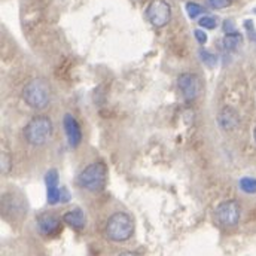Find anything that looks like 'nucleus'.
Returning a JSON list of instances; mask_svg holds the SVG:
<instances>
[{
    "label": "nucleus",
    "mask_w": 256,
    "mask_h": 256,
    "mask_svg": "<svg viewBox=\"0 0 256 256\" xmlns=\"http://www.w3.org/2000/svg\"><path fill=\"white\" fill-rule=\"evenodd\" d=\"M50 98H51L50 85L44 79H33L22 90V100L33 109L46 108Z\"/></svg>",
    "instance_id": "f257e3e1"
},
{
    "label": "nucleus",
    "mask_w": 256,
    "mask_h": 256,
    "mask_svg": "<svg viewBox=\"0 0 256 256\" xmlns=\"http://www.w3.org/2000/svg\"><path fill=\"white\" fill-rule=\"evenodd\" d=\"M132 232L134 222L131 216L124 212L114 213L106 224V236L112 242H126L132 236Z\"/></svg>",
    "instance_id": "f03ea898"
},
{
    "label": "nucleus",
    "mask_w": 256,
    "mask_h": 256,
    "mask_svg": "<svg viewBox=\"0 0 256 256\" xmlns=\"http://www.w3.org/2000/svg\"><path fill=\"white\" fill-rule=\"evenodd\" d=\"M108 167L104 162H92L90 164L78 178V184L86 191H102L106 185Z\"/></svg>",
    "instance_id": "7ed1b4c3"
},
{
    "label": "nucleus",
    "mask_w": 256,
    "mask_h": 256,
    "mask_svg": "<svg viewBox=\"0 0 256 256\" xmlns=\"http://www.w3.org/2000/svg\"><path fill=\"white\" fill-rule=\"evenodd\" d=\"M52 134V122L48 116L39 115L28 121L24 128V137L30 144L40 146L50 140Z\"/></svg>",
    "instance_id": "20e7f679"
},
{
    "label": "nucleus",
    "mask_w": 256,
    "mask_h": 256,
    "mask_svg": "<svg viewBox=\"0 0 256 256\" xmlns=\"http://www.w3.org/2000/svg\"><path fill=\"white\" fill-rule=\"evenodd\" d=\"M242 216V207L236 200L224 201L216 208V219L225 228H232L238 225Z\"/></svg>",
    "instance_id": "39448f33"
},
{
    "label": "nucleus",
    "mask_w": 256,
    "mask_h": 256,
    "mask_svg": "<svg viewBox=\"0 0 256 256\" xmlns=\"http://www.w3.org/2000/svg\"><path fill=\"white\" fill-rule=\"evenodd\" d=\"M146 16L154 27L161 28L170 22L172 8L166 0H154L146 9Z\"/></svg>",
    "instance_id": "423d86ee"
},
{
    "label": "nucleus",
    "mask_w": 256,
    "mask_h": 256,
    "mask_svg": "<svg viewBox=\"0 0 256 256\" xmlns=\"http://www.w3.org/2000/svg\"><path fill=\"white\" fill-rule=\"evenodd\" d=\"M178 86L182 91L184 97L192 102L200 96L201 91V84H200V78L194 73H182L178 78Z\"/></svg>",
    "instance_id": "0eeeda50"
},
{
    "label": "nucleus",
    "mask_w": 256,
    "mask_h": 256,
    "mask_svg": "<svg viewBox=\"0 0 256 256\" xmlns=\"http://www.w3.org/2000/svg\"><path fill=\"white\" fill-rule=\"evenodd\" d=\"M64 131H66V137L68 140V144L72 148H76L82 142V130H80V126L68 114L64 116Z\"/></svg>",
    "instance_id": "6e6552de"
},
{
    "label": "nucleus",
    "mask_w": 256,
    "mask_h": 256,
    "mask_svg": "<svg viewBox=\"0 0 256 256\" xmlns=\"http://www.w3.org/2000/svg\"><path fill=\"white\" fill-rule=\"evenodd\" d=\"M45 185L48 190V202H62V188H58V173L57 170H50L45 174Z\"/></svg>",
    "instance_id": "1a4fd4ad"
},
{
    "label": "nucleus",
    "mask_w": 256,
    "mask_h": 256,
    "mask_svg": "<svg viewBox=\"0 0 256 256\" xmlns=\"http://www.w3.org/2000/svg\"><path fill=\"white\" fill-rule=\"evenodd\" d=\"M218 124L219 127L226 130V131H231L236 127H238L240 124V118H238V114L236 109H232L231 106H226L224 108L219 115H218Z\"/></svg>",
    "instance_id": "9d476101"
},
{
    "label": "nucleus",
    "mask_w": 256,
    "mask_h": 256,
    "mask_svg": "<svg viewBox=\"0 0 256 256\" xmlns=\"http://www.w3.org/2000/svg\"><path fill=\"white\" fill-rule=\"evenodd\" d=\"M38 228L44 236H52L58 231L60 228V219L51 213L40 214L38 218Z\"/></svg>",
    "instance_id": "9b49d317"
},
{
    "label": "nucleus",
    "mask_w": 256,
    "mask_h": 256,
    "mask_svg": "<svg viewBox=\"0 0 256 256\" xmlns=\"http://www.w3.org/2000/svg\"><path fill=\"white\" fill-rule=\"evenodd\" d=\"M63 220L72 228L74 230H82L86 224V218L84 214V212L80 208H74V210H70L64 214Z\"/></svg>",
    "instance_id": "f8f14e48"
},
{
    "label": "nucleus",
    "mask_w": 256,
    "mask_h": 256,
    "mask_svg": "<svg viewBox=\"0 0 256 256\" xmlns=\"http://www.w3.org/2000/svg\"><path fill=\"white\" fill-rule=\"evenodd\" d=\"M222 42H224L225 50H228V51H237L243 45V36L238 32L230 33V34H225V38H224Z\"/></svg>",
    "instance_id": "ddd939ff"
},
{
    "label": "nucleus",
    "mask_w": 256,
    "mask_h": 256,
    "mask_svg": "<svg viewBox=\"0 0 256 256\" xmlns=\"http://www.w3.org/2000/svg\"><path fill=\"white\" fill-rule=\"evenodd\" d=\"M240 188L246 194H256V179L254 178H243L240 180Z\"/></svg>",
    "instance_id": "4468645a"
},
{
    "label": "nucleus",
    "mask_w": 256,
    "mask_h": 256,
    "mask_svg": "<svg viewBox=\"0 0 256 256\" xmlns=\"http://www.w3.org/2000/svg\"><path fill=\"white\" fill-rule=\"evenodd\" d=\"M186 12H188V15H190L191 20H195L196 16H200L201 14H204L206 9H204L202 6H200L198 3L188 2V3H186Z\"/></svg>",
    "instance_id": "2eb2a0df"
},
{
    "label": "nucleus",
    "mask_w": 256,
    "mask_h": 256,
    "mask_svg": "<svg viewBox=\"0 0 256 256\" xmlns=\"http://www.w3.org/2000/svg\"><path fill=\"white\" fill-rule=\"evenodd\" d=\"M200 58H201V62L206 64L207 67H214L218 64L216 56L212 54V52H208V51H206V50H200Z\"/></svg>",
    "instance_id": "dca6fc26"
},
{
    "label": "nucleus",
    "mask_w": 256,
    "mask_h": 256,
    "mask_svg": "<svg viewBox=\"0 0 256 256\" xmlns=\"http://www.w3.org/2000/svg\"><path fill=\"white\" fill-rule=\"evenodd\" d=\"M12 168V161H10V156L6 154V152H2L0 155V170H2V174H8Z\"/></svg>",
    "instance_id": "f3484780"
},
{
    "label": "nucleus",
    "mask_w": 256,
    "mask_h": 256,
    "mask_svg": "<svg viewBox=\"0 0 256 256\" xmlns=\"http://www.w3.org/2000/svg\"><path fill=\"white\" fill-rule=\"evenodd\" d=\"M200 26L204 27V28L213 30V28L218 27V20H216V16H210V15L201 16V18H200Z\"/></svg>",
    "instance_id": "a211bd4d"
},
{
    "label": "nucleus",
    "mask_w": 256,
    "mask_h": 256,
    "mask_svg": "<svg viewBox=\"0 0 256 256\" xmlns=\"http://www.w3.org/2000/svg\"><path fill=\"white\" fill-rule=\"evenodd\" d=\"M212 8L214 9H225L232 4V0H208Z\"/></svg>",
    "instance_id": "6ab92c4d"
},
{
    "label": "nucleus",
    "mask_w": 256,
    "mask_h": 256,
    "mask_svg": "<svg viewBox=\"0 0 256 256\" xmlns=\"http://www.w3.org/2000/svg\"><path fill=\"white\" fill-rule=\"evenodd\" d=\"M244 27H246V30H248V33H249V38H250L252 40H256V30L255 26H254V21H252V20L244 21Z\"/></svg>",
    "instance_id": "aec40b11"
},
{
    "label": "nucleus",
    "mask_w": 256,
    "mask_h": 256,
    "mask_svg": "<svg viewBox=\"0 0 256 256\" xmlns=\"http://www.w3.org/2000/svg\"><path fill=\"white\" fill-rule=\"evenodd\" d=\"M224 32L226 33V34H230V33H236L237 30H236V24L231 21V20H225L224 21Z\"/></svg>",
    "instance_id": "412c9836"
},
{
    "label": "nucleus",
    "mask_w": 256,
    "mask_h": 256,
    "mask_svg": "<svg viewBox=\"0 0 256 256\" xmlns=\"http://www.w3.org/2000/svg\"><path fill=\"white\" fill-rule=\"evenodd\" d=\"M194 34H195V39L198 40V44L204 45V44L207 42V34H206L202 30H195V32H194Z\"/></svg>",
    "instance_id": "4be33fe9"
},
{
    "label": "nucleus",
    "mask_w": 256,
    "mask_h": 256,
    "mask_svg": "<svg viewBox=\"0 0 256 256\" xmlns=\"http://www.w3.org/2000/svg\"><path fill=\"white\" fill-rule=\"evenodd\" d=\"M68 200H70V194L66 188H62V202H67Z\"/></svg>",
    "instance_id": "5701e85b"
},
{
    "label": "nucleus",
    "mask_w": 256,
    "mask_h": 256,
    "mask_svg": "<svg viewBox=\"0 0 256 256\" xmlns=\"http://www.w3.org/2000/svg\"><path fill=\"white\" fill-rule=\"evenodd\" d=\"M120 256H142L140 254H136V252H124V254H121Z\"/></svg>",
    "instance_id": "b1692460"
},
{
    "label": "nucleus",
    "mask_w": 256,
    "mask_h": 256,
    "mask_svg": "<svg viewBox=\"0 0 256 256\" xmlns=\"http://www.w3.org/2000/svg\"><path fill=\"white\" fill-rule=\"evenodd\" d=\"M254 136H255V142H256V127H255V131H254Z\"/></svg>",
    "instance_id": "393cba45"
},
{
    "label": "nucleus",
    "mask_w": 256,
    "mask_h": 256,
    "mask_svg": "<svg viewBox=\"0 0 256 256\" xmlns=\"http://www.w3.org/2000/svg\"><path fill=\"white\" fill-rule=\"evenodd\" d=\"M255 12H256V9H255Z\"/></svg>",
    "instance_id": "a878e982"
}]
</instances>
